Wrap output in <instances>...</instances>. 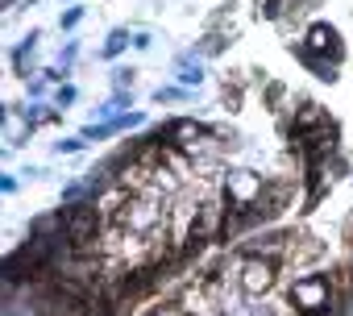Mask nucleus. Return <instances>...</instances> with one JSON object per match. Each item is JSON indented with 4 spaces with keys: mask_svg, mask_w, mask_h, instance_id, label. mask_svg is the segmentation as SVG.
Here are the masks:
<instances>
[{
    "mask_svg": "<svg viewBox=\"0 0 353 316\" xmlns=\"http://www.w3.org/2000/svg\"><path fill=\"white\" fill-rule=\"evenodd\" d=\"M303 50H312L316 59H320V55H328V63H336V59H341V34H336L332 26L316 21V26L307 30V38H303Z\"/></svg>",
    "mask_w": 353,
    "mask_h": 316,
    "instance_id": "obj_5",
    "label": "nucleus"
},
{
    "mask_svg": "<svg viewBox=\"0 0 353 316\" xmlns=\"http://www.w3.org/2000/svg\"><path fill=\"white\" fill-rule=\"evenodd\" d=\"M266 188H262V179L258 175H250V171H237V175H229V200H233V213H250L254 204H258V196H262Z\"/></svg>",
    "mask_w": 353,
    "mask_h": 316,
    "instance_id": "obj_2",
    "label": "nucleus"
},
{
    "mask_svg": "<svg viewBox=\"0 0 353 316\" xmlns=\"http://www.w3.org/2000/svg\"><path fill=\"white\" fill-rule=\"evenodd\" d=\"M270 287H274V262L270 258H250L241 266V291L245 295H262Z\"/></svg>",
    "mask_w": 353,
    "mask_h": 316,
    "instance_id": "obj_4",
    "label": "nucleus"
},
{
    "mask_svg": "<svg viewBox=\"0 0 353 316\" xmlns=\"http://www.w3.org/2000/svg\"><path fill=\"white\" fill-rule=\"evenodd\" d=\"M92 233H96V208L92 204H75L63 217V237L75 241V246H83V241H92Z\"/></svg>",
    "mask_w": 353,
    "mask_h": 316,
    "instance_id": "obj_3",
    "label": "nucleus"
},
{
    "mask_svg": "<svg viewBox=\"0 0 353 316\" xmlns=\"http://www.w3.org/2000/svg\"><path fill=\"white\" fill-rule=\"evenodd\" d=\"M291 304H295L303 316H324V312L332 308V283H328L324 275H303V279H295V287H291Z\"/></svg>",
    "mask_w": 353,
    "mask_h": 316,
    "instance_id": "obj_1",
    "label": "nucleus"
},
{
    "mask_svg": "<svg viewBox=\"0 0 353 316\" xmlns=\"http://www.w3.org/2000/svg\"><path fill=\"white\" fill-rule=\"evenodd\" d=\"M170 137H179L183 146H196V137H208V129L196 125V121H174L170 125Z\"/></svg>",
    "mask_w": 353,
    "mask_h": 316,
    "instance_id": "obj_6",
    "label": "nucleus"
},
{
    "mask_svg": "<svg viewBox=\"0 0 353 316\" xmlns=\"http://www.w3.org/2000/svg\"><path fill=\"white\" fill-rule=\"evenodd\" d=\"M221 50V38H204V55H216Z\"/></svg>",
    "mask_w": 353,
    "mask_h": 316,
    "instance_id": "obj_9",
    "label": "nucleus"
},
{
    "mask_svg": "<svg viewBox=\"0 0 353 316\" xmlns=\"http://www.w3.org/2000/svg\"><path fill=\"white\" fill-rule=\"evenodd\" d=\"M145 316H166V312H162V308H154V312H145Z\"/></svg>",
    "mask_w": 353,
    "mask_h": 316,
    "instance_id": "obj_10",
    "label": "nucleus"
},
{
    "mask_svg": "<svg viewBox=\"0 0 353 316\" xmlns=\"http://www.w3.org/2000/svg\"><path fill=\"white\" fill-rule=\"evenodd\" d=\"M179 79H183V83H200V79H204V67L192 63V59H179Z\"/></svg>",
    "mask_w": 353,
    "mask_h": 316,
    "instance_id": "obj_7",
    "label": "nucleus"
},
{
    "mask_svg": "<svg viewBox=\"0 0 353 316\" xmlns=\"http://www.w3.org/2000/svg\"><path fill=\"white\" fill-rule=\"evenodd\" d=\"M125 42H129V34H125V30H117V34L104 42V55H121V50H125Z\"/></svg>",
    "mask_w": 353,
    "mask_h": 316,
    "instance_id": "obj_8",
    "label": "nucleus"
}]
</instances>
